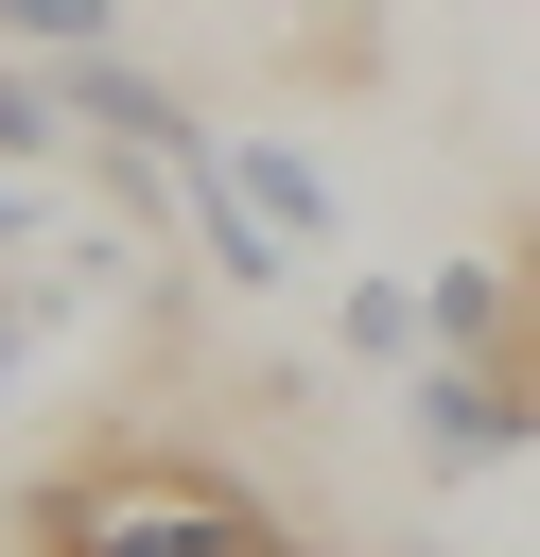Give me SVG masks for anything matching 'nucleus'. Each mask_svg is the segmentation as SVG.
Wrapping results in <instances>:
<instances>
[{
	"label": "nucleus",
	"instance_id": "f257e3e1",
	"mask_svg": "<svg viewBox=\"0 0 540 557\" xmlns=\"http://www.w3.org/2000/svg\"><path fill=\"white\" fill-rule=\"evenodd\" d=\"M261 540H279L261 487L174 453V435H105V453L17 487V557H261Z\"/></svg>",
	"mask_w": 540,
	"mask_h": 557
},
{
	"label": "nucleus",
	"instance_id": "f03ea898",
	"mask_svg": "<svg viewBox=\"0 0 540 557\" xmlns=\"http://www.w3.org/2000/svg\"><path fill=\"white\" fill-rule=\"evenodd\" d=\"M401 418H418V470H435V487H470V470H505V453L540 435V400H523L505 366H470V348H418V366H401Z\"/></svg>",
	"mask_w": 540,
	"mask_h": 557
},
{
	"label": "nucleus",
	"instance_id": "7ed1b4c3",
	"mask_svg": "<svg viewBox=\"0 0 540 557\" xmlns=\"http://www.w3.org/2000/svg\"><path fill=\"white\" fill-rule=\"evenodd\" d=\"M418 296H435V348H470V366H505V383L540 400V244H470V261H435Z\"/></svg>",
	"mask_w": 540,
	"mask_h": 557
},
{
	"label": "nucleus",
	"instance_id": "20e7f679",
	"mask_svg": "<svg viewBox=\"0 0 540 557\" xmlns=\"http://www.w3.org/2000/svg\"><path fill=\"white\" fill-rule=\"evenodd\" d=\"M226 174H244V209H261V226H279V244H296V261H314V244H331V174H314V157H296V139H226Z\"/></svg>",
	"mask_w": 540,
	"mask_h": 557
},
{
	"label": "nucleus",
	"instance_id": "39448f33",
	"mask_svg": "<svg viewBox=\"0 0 540 557\" xmlns=\"http://www.w3.org/2000/svg\"><path fill=\"white\" fill-rule=\"evenodd\" d=\"M122 0H0V52H105Z\"/></svg>",
	"mask_w": 540,
	"mask_h": 557
},
{
	"label": "nucleus",
	"instance_id": "423d86ee",
	"mask_svg": "<svg viewBox=\"0 0 540 557\" xmlns=\"http://www.w3.org/2000/svg\"><path fill=\"white\" fill-rule=\"evenodd\" d=\"M17 226H35V157H0V244H17Z\"/></svg>",
	"mask_w": 540,
	"mask_h": 557
},
{
	"label": "nucleus",
	"instance_id": "0eeeda50",
	"mask_svg": "<svg viewBox=\"0 0 540 557\" xmlns=\"http://www.w3.org/2000/svg\"><path fill=\"white\" fill-rule=\"evenodd\" d=\"M401 557H453V540H401Z\"/></svg>",
	"mask_w": 540,
	"mask_h": 557
},
{
	"label": "nucleus",
	"instance_id": "6e6552de",
	"mask_svg": "<svg viewBox=\"0 0 540 557\" xmlns=\"http://www.w3.org/2000/svg\"><path fill=\"white\" fill-rule=\"evenodd\" d=\"M261 557H314V540H261Z\"/></svg>",
	"mask_w": 540,
	"mask_h": 557
}]
</instances>
